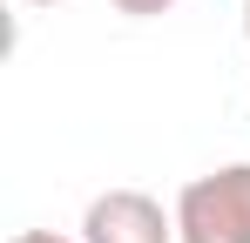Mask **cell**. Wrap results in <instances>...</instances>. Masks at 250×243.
Wrapping results in <instances>:
<instances>
[{"label": "cell", "instance_id": "6da1fadb", "mask_svg": "<svg viewBox=\"0 0 250 243\" xmlns=\"http://www.w3.org/2000/svg\"><path fill=\"white\" fill-rule=\"evenodd\" d=\"M176 237L183 243H250V162L203 169L176 189Z\"/></svg>", "mask_w": 250, "mask_h": 243}, {"label": "cell", "instance_id": "7a4b0ae2", "mask_svg": "<svg viewBox=\"0 0 250 243\" xmlns=\"http://www.w3.org/2000/svg\"><path fill=\"white\" fill-rule=\"evenodd\" d=\"M82 243H183L176 237V209L149 189H102L82 209Z\"/></svg>", "mask_w": 250, "mask_h": 243}, {"label": "cell", "instance_id": "3957f363", "mask_svg": "<svg viewBox=\"0 0 250 243\" xmlns=\"http://www.w3.org/2000/svg\"><path fill=\"white\" fill-rule=\"evenodd\" d=\"M115 14H128V20H156V14H169L176 0H108Z\"/></svg>", "mask_w": 250, "mask_h": 243}, {"label": "cell", "instance_id": "277c9868", "mask_svg": "<svg viewBox=\"0 0 250 243\" xmlns=\"http://www.w3.org/2000/svg\"><path fill=\"white\" fill-rule=\"evenodd\" d=\"M7 243H82V237H54V230H14Z\"/></svg>", "mask_w": 250, "mask_h": 243}, {"label": "cell", "instance_id": "5b68a950", "mask_svg": "<svg viewBox=\"0 0 250 243\" xmlns=\"http://www.w3.org/2000/svg\"><path fill=\"white\" fill-rule=\"evenodd\" d=\"M244 40H250V0H244Z\"/></svg>", "mask_w": 250, "mask_h": 243}, {"label": "cell", "instance_id": "8992f818", "mask_svg": "<svg viewBox=\"0 0 250 243\" xmlns=\"http://www.w3.org/2000/svg\"><path fill=\"white\" fill-rule=\"evenodd\" d=\"M27 7H61V0H27Z\"/></svg>", "mask_w": 250, "mask_h": 243}]
</instances>
